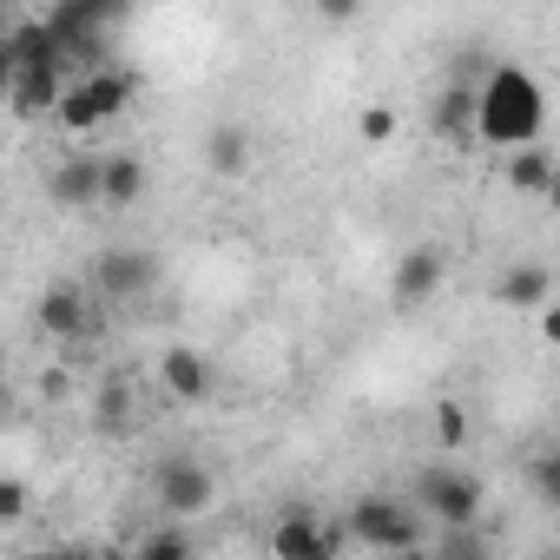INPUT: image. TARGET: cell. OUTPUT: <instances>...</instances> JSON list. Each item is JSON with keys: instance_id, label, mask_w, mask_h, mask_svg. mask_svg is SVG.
Segmentation results:
<instances>
[{"instance_id": "6da1fadb", "label": "cell", "mask_w": 560, "mask_h": 560, "mask_svg": "<svg viewBox=\"0 0 560 560\" xmlns=\"http://www.w3.org/2000/svg\"><path fill=\"white\" fill-rule=\"evenodd\" d=\"M540 126H547V93H540V80L527 67L501 60V67H488L475 80V132H481V145L514 152V145H534Z\"/></svg>"}, {"instance_id": "603a6c76", "label": "cell", "mask_w": 560, "mask_h": 560, "mask_svg": "<svg viewBox=\"0 0 560 560\" xmlns=\"http://www.w3.org/2000/svg\"><path fill=\"white\" fill-rule=\"evenodd\" d=\"M435 442H442V448H462V442H468V416H462V402H435Z\"/></svg>"}, {"instance_id": "e0dca14e", "label": "cell", "mask_w": 560, "mask_h": 560, "mask_svg": "<svg viewBox=\"0 0 560 560\" xmlns=\"http://www.w3.org/2000/svg\"><path fill=\"white\" fill-rule=\"evenodd\" d=\"M145 198V159H132V152H106V205H139Z\"/></svg>"}, {"instance_id": "2e32d148", "label": "cell", "mask_w": 560, "mask_h": 560, "mask_svg": "<svg viewBox=\"0 0 560 560\" xmlns=\"http://www.w3.org/2000/svg\"><path fill=\"white\" fill-rule=\"evenodd\" d=\"M553 172H560V165H553V159L540 152V139H534V145H514V152H508V185H514V191H527V198H547Z\"/></svg>"}, {"instance_id": "ffe728a7", "label": "cell", "mask_w": 560, "mask_h": 560, "mask_svg": "<svg viewBox=\"0 0 560 560\" xmlns=\"http://www.w3.org/2000/svg\"><path fill=\"white\" fill-rule=\"evenodd\" d=\"M527 481H534V494H540L547 508H560V442L540 448V455L527 462Z\"/></svg>"}, {"instance_id": "44dd1931", "label": "cell", "mask_w": 560, "mask_h": 560, "mask_svg": "<svg viewBox=\"0 0 560 560\" xmlns=\"http://www.w3.org/2000/svg\"><path fill=\"white\" fill-rule=\"evenodd\" d=\"M139 553H145V560H185V553H191V540H185L178 527H152V534L139 540Z\"/></svg>"}, {"instance_id": "277c9868", "label": "cell", "mask_w": 560, "mask_h": 560, "mask_svg": "<svg viewBox=\"0 0 560 560\" xmlns=\"http://www.w3.org/2000/svg\"><path fill=\"white\" fill-rule=\"evenodd\" d=\"M409 501H416L429 521H442V527H455V521H481V481H475L468 468H448V462H429V468L416 475Z\"/></svg>"}, {"instance_id": "9a60e30c", "label": "cell", "mask_w": 560, "mask_h": 560, "mask_svg": "<svg viewBox=\"0 0 560 560\" xmlns=\"http://www.w3.org/2000/svg\"><path fill=\"white\" fill-rule=\"evenodd\" d=\"M40 330L60 337V343H73V337L86 330V291H80V284H54V291L40 298Z\"/></svg>"}, {"instance_id": "cb8c5ba5", "label": "cell", "mask_w": 560, "mask_h": 560, "mask_svg": "<svg viewBox=\"0 0 560 560\" xmlns=\"http://www.w3.org/2000/svg\"><path fill=\"white\" fill-rule=\"evenodd\" d=\"M357 132H363L370 145H389V139H396V113H389V106H370V113L357 119Z\"/></svg>"}, {"instance_id": "9c48e42d", "label": "cell", "mask_w": 560, "mask_h": 560, "mask_svg": "<svg viewBox=\"0 0 560 560\" xmlns=\"http://www.w3.org/2000/svg\"><path fill=\"white\" fill-rule=\"evenodd\" d=\"M435 291H442V250H429V244L402 250L396 270H389V298L396 304H429Z\"/></svg>"}, {"instance_id": "ac0fdd59", "label": "cell", "mask_w": 560, "mask_h": 560, "mask_svg": "<svg viewBox=\"0 0 560 560\" xmlns=\"http://www.w3.org/2000/svg\"><path fill=\"white\" fill-rule=\"evenodd\" d=\"M54 126H60V132H100L106 119H100V106H93V93H86V86L73 80V86L60 93V106H54Z\"/></svg>"}, {"instance_id": "7c38bea8", "label": "cell", "mask_w": 560, "mask_h": 560, "mask_svg": "<svg viewBox=\"0 0 560 560\" xmlns=\"http://www.w3.org/2000/svg\"><path fill=\"white\" fill-rule=\"evenodd\" d=\"M547 298H553L547 264H508V270L494 277V304H508V311H540Z\"/></svg>"}, {"instance_id": "3957f363", "label": "cell", "mask_w": 560, "mask_h": 560, "mask_svg": "<svg viewBox=\"0 0 560 560\" xmlns=\"http://www.w3.org/2000/svg\"><path fill=\"white\" fill-rule=\"evenodd\" d=\"M126 14H132V0H54V8H47L54 34L67 40V54H73L80 67H106V34H113Z\"/></svg>"}, {"instance_id": "d6986e66", "label": "cell", "mask_w": 560, "mask_h": 560, "mask_svg": "<svg viewBox=\"0 0 560 560\" xmlns=\"http://www.w3.org/2000/svg\"><path fill=\"white\" fill-rule=\"evenodd\" d=\"M205 165H211V172H224V178H231V172H244V165H250V139H244L237 126H218V132L205 139Z\"/></svg>"}, {"instance_id": "52a82bcc", "label": "cell", "mask_w": 560, "mask_h": 560, "mask_svg": "<svg viewBox=\"0 0 560 560\" xmlns=\"http://www.w3.org/2000/svg\"><path fill=\"white\" fill-rule=\"evenodd\" d=\"M343 540H350V527H317L304 508H291L270 527V553H284V560H330V553H343Z\"/></svg>"}, {"instance_id": "8992f818", "label": "cell", "mask_w": 560, "mask_h": 560, "mask_svg": "<svg viewBox=\"0 0 560 560\" xmlns=\"http://www.w3.org/2000/svg\"><path fill=\"white\" fill-rule=\"evenodd\" d=\"M152 284H159V257H145V250L106 244V250L93 257V291L113 298V304H132V298H145Z\"/></svg>"}, {"instance_id": "83f0119b", "label": "cell", "mask_w": 560, "mask_h": 560, "mask_svg": "<svg viewBox=\"0 0 560 560\" xmlns=\"http://www.w3.org/2000/svg\"><path fill=\"white\" fill-rule=\"evenodd\" d=\"M547 205H553V218H560V172H553V185H547Z\"/></svg>"}, {"instance_id": "d4e9b609", "label": "cell", "mask_w": 560, "mask_h": 560, "mask_svg": "<svg viewBox=\"0 0 560 560\" xmlns=\"http://www.w3.org/2000/svg\"><path fill=\"white\" fill-rule=\"evenodd\" d=\"M311 8H317V21L343 27V21H357V14H363V0H311Z\"/></svg>"}, {"instance_id": "7402d4cb", "label": "cell", "mask_w": 560, "mask_h": 560, "mask_svg": "<svg viewBox=\"0 0 560 560\" xmlns=\"http://www.w3.org/2000/svg\"><path fill=\"white\" fill-rule=\"evenodd\" d=\"M435 547H442V553H488V534H481L475 521H455V527L435 534Z\"/></svg>"}, {"instance_id": "4316f807", "label": "cell", "mask_w": 560, "mask_h": 560, "mask_svg": "<svg viewBox=\"0 0 560 560\" xmlns=\"http://www.w3.org/2000/svg\"><path fill=\"white\" fill-rule=\"evenodd\" d=\"M540 343H547V350H560V298H547V304H540Z\"/></svg>"}, {"instance_id": "4fadbf2b", "label": "cell", "mask_w": 560, "mask_h": 560, "mask_svg": "<svg viewBox=\"0 0 560 560\" xmlns=\"http://www.w3.org/2000/svg\"><path fill=\"white\" fill-rule=\"evenodd\" d=\"M159 383H165L178 402H205V396H211V370H205V357L185 350V343H172V350L159 357Z\"/></svg>"}, {"instance_id": "484cf974", "label": "cell", "mask_w": 560, "mask_h": 560, "mask_svg": "<svg viewBox=\"0 0 560 560\" xmlns=\"http://www.w3.org/2000/svg\"><path fill=\"white\" fill-rule=\"evenodd\" d=\"M21 514H27V488L8 475V481H0V521H21Z\"/></svg>"}, {"instance_id": "ba28073f", "label": "cell", "mask_w": 560, "mask_h": 560, "mask_svg": "<svg viewBox=\"0 0 560 560\" xmlns=\"http://www.w3.org/2000/svg\"><path fill=\"white\" fill-rule=\"evenodd\" d=\"M67 86H73V67H8V100L21 119H54Z\"/></svg>"}, {"instance_id": "5bb4252c", "label": "cell", "mask_w": 560, "mask_h": 560, "mask_svg": "<svg viewBox=\"0 0 560 560\" xmlns=\"http://www.w3.org/2000/svg\"><path fill=\"white\" fill-rule=\"evenodd\" d=\"M80 86L93 93L100 119H119V113L139 100V73H132V67H86V73H80Z\"/></svg>"}, {"instance_id": "7a4b0ae2", "label": "cell", "mask_w": 560, "mask_h": 560, "mask_svg": "<svg viewBox=\"0 0 560 560\" xmlns=\"http://www.w3.org/2000/svg\"><path fill=\"white\" fill-rule=\"evenodd\" d=\"M422 508H402V501H389V494H363L357 508H350V540H363L370 553H422L429 547V534H422Z\"/></svg>"}, {"instance_id": "8fae6325", "label": "cell", "mask_w": 560, "mask_h": 560, "mask_svg": "<svg viewBox=\"0 0 560 560\" xmlns=\"http://www.w3.org/2000/svg\"><path fill=\"white\" fill-rule=\"evenodd\" d=\"M435 132H442L455 152L481 145V132H475V80H455V86H442V100H435Z\"/></svg>"}, {"instance_id": "30bf717a", "label": "cell", "mask_w": 560, "mask_h": 560, "mask_svg": "<svg viewBox=\"0 0 560 560\" xmlns=\"http://www.w3.org/2000/svg\"><path fill=\"white\" fill-rule=\"evenodd\" d=\"M47 191H54V205H67V211L106 205V159H67V165H54Z\"/></svg>"}, {"instance_id": "5b68a950", "label": "cell", "mask_w": 560, "mask_h": 560, "mask_svg": "<svg viewBox=\"0 0 560 560\" xmlns=\"http://www.w3.org/2000/svg\"><path fill=\"white\" fill-rule=\"evenodd\" d=\"M211 494H218V481H211V468L205 462H191V455H172V462H159V475H152V501H159V514H198V508H211Z\"/></svg>"}]
</instances>
